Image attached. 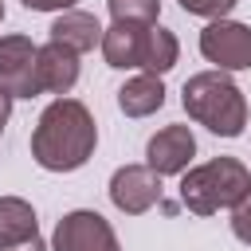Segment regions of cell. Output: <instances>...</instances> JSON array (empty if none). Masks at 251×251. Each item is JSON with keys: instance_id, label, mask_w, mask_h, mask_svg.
Returning <instances> with one entry per match:
<instances>
[{"instance_id": "cell-18", "label": "cell", "mask_w": 251, "mask_h": 251, "mask_svg": "<svg viewBox=\"0 0 251 251\" xmlns=\"http://www.w3.org/2000/svg\"><path fill=\"white\" fill-rule=\"evenodd\" d=\"M24 8H31V12H67V8H75V0H24Z\"/></svg>"}, {"instance_id": "cell-7", "label": "cell", "mask_w": 251, "mask_h": 251, "mask_svg": "<svg viewBox=\"0 0 251 251\" xmlns=\"http://www.w3.org/2000/svg\"><path fill=\"white\" fill-rule=\"evenodd\" d=\"M110 200L126 212V216H141L153 204H161V176L149 165H126L114 173L110 180Z\"/></svg>"}, {"instance_id": "cell-8", "label": "cell", "mask_w": 251, "mask_h": 251, "mask_svg": "<svg viewBox=\"0 0 251 251\" xmlns=\"http://www.w3.org/2000/svg\"><path fill=\"white\" fill-rule=\"evenodd\" d=\"M196 153V137L188 126H165L149 137L145 145V165L157 173V176H173V173H184L188 161Z\"/></svg>"}, {"instance_id": "cell-14", "label": "cell", "mask_w": 251, "mask_h": 251, "mask_svg": "<svg viewBox=\"0 0 251 251\" xmlns=\"http://www.w3.org/2000/svg\"><path fill=\"white\" fill-rule=\"evenodd\" d=\"M176 35L173 31H165V27H157V24H149V39H145V59H141V67L149 71V75H165L173 63H176Z\"/></svg>"}, {"instance_id": "cell-16", "label": "cell", "mask_w": 251, "mask_h": 251, "mask_svg": "<svg viewBox=\"0 0 251 251\" xmlns=\"http://www.w3.org/2000/svg\"><path fill=\"white\" fill-rule=\"evenodd\" d=\"M180 8L184 12H192V16H208V20H224L231 8H235V0H180Z\"/></svg>"}, {"instance_id": "cell-3", "label": "cell", "mask_w": 251, "mask_h": 251, "mask_svg": "<svg viewBox=\"0 0 251 251\" xmlns=\"http://www.w3.org/2000/svg\"><path fill=\"white\" fill-rule=\"evenodd\" d=\"M251 192V173L235 157H216L208 165H196L180 180V204L196 216H212L220 208H235Z\"/></svg>"}, {"instance_id": "cell-13", "label": "cell", "mask_w": 251, "mask_h": 251, "mask_svg": "<svg viewBox=\"0 0 251 251\" xmlns=\"http://www.w3.org/2000/svg\"><path fill=\"white\" fill-rule=\"evenodd\" d=\"M118 106H122V114H129V118H145V114H157L161 106H165V86H161V75H137V78H129L122 90H118Z\"/></svg>"}, {"instance_id": "cell-1", "label": "cell", "mask_w": 251, "mask_h": 251, "mask_svg": "<svg viewBox=\"0 0 251 251\" xmlns=\"http://www.w3.org/2000/svg\"><path fill=\"white\" fill-rule=\"evenodd\" d=\"M94 141H98V129L90 110L75 98H55L31 129V157L51 173H71L86 165V157L94 153Z\"/></svg>"}, {"instance_id": "cell-15", "label": "cell", "mask_w": 251, "mask_h": 251, "mask_svg": "<svg viewBox=\"0 0 251 251\" xmlns=\"http://www.w3.org/2000/svg\"><path fill=\"white\" fill-rule=\"evenodd\" d=\"M114 20H133V24H157L161 0H110Z\"/></svg>"}, {"instance_id": "cell-19", "label": "cell", "mask_w": 251, "mask_h": 251, "mask_svg": "<svg viewBox=\"0 0 251 251\" xmlns=\"http://www.w3.org/2000/svg\"><path fill=\"white\" fill-rule=\"evenodd\" d=\"M8 114H12V94L0 86V133H4V122H8Z\"/></svg>"}, {"instance_id": "cell-10", "label": "cell", "mask_w": 251, "mask_h": 251, "mask_svg": "<svg viewBox=\"0 0 251 251\" xmlns=\"http://www.w3.org/2000/svg\"><path fill=\"white\" fill-rule=\"evenodd\" d=\"M35 82H39V94H67L78 82V51L55 39L35 47Z\"/></svg>"}, {"instance_id": "cell-17", "label": "cell", "mask_w": 251, "mask_h": 251, "mask_svg": "<svg viewBox=\"0 0 251 251\" xmlns=\"http://www.w3.org/2000/svg\"><path fill=\"white\" fill-rule=\"evenodd\" d=\"M231 231H235V239L251 243V192L231 208Z\"/></svg>"}, {"instance_id": "cell-4", "label": "cell", "mask_w": 251, "mask_h": 251, "mask_svg": "<svg viewBox=\"0 0 251 251\" xmlns=\"http://www.w3.org/2000/svg\"><path fill=\"white\" fill-rule=\"evenodd\" d=\"M200 55L220 71H247L251 67V27L231 20H212L200 31Z\"/></svg>"}, {"instance_id": "cell-2", "label": "cell", "mask_w": 251, "mask_h": 251, "mask_svg": "<svg viewBox=\"0 0 251 251\" xmlns=\"http://www.w3.org/2000/svg\"><path fill=\"white\" fill-rule=\"evenodd\" d=\"M184 110L192 122L220 137H239L247 126V102L224 71H200L184 82Z\"/></svg>"}, {"instance_id": "cell-5", "label": "cell", "mask_w": 251, "mask_h": 251, "mask_svg": "<svg viewBox=\"0 0 251 251\" xmlns=\"http://www.w3.org/2000/svg\"><path fill=\"white\" fill-rule=\"evenodd\" d=\"M51 251H122L118 247V235L114 227L98 216V212H67L55 227V239H51Z\"/></svg>"}, {"instance_id": "cell-9", "label": "cell", "mask_w": 251, "mask_h": 251, "mask_svg": "<svg viewBox=\"0 0 251 251\" xmlns=\"http://www.w3.org/2000/svg\"><path fill=\"white\" fill-rule=\"evenodd\" d=\"M0 251H47L31 204L20 196H0Z\"/></svg>"}, {"instance_id": "cell-12", "label": "cell", "mask_w": 251, "mask_h": 251, "mask_svg": "<svg viewBox=\"0 0 251 251\" xmlns=\"http://www.w3.org/2000/svg\"><path fill=\"white\" fill-rule=\"evenodd\" d=\"M51 39L82 55V51H90L94 43H102V24H98L90 12H75V8H67V12L51 24Z\"/></svg>"}, {"instance_id": "cell-6", "label": "cell", "mask_w": 251, "mask_h": 251, "mask_svg": "<svg viewBox=\"0 0 251 251\" xmlns=\"http://www.w3.org/2000/svg\"><path fill=\"white\" fill-rule=\"evenodd\" d=\"M0 86L12 98L39 94L35 82V47L27 35H0Z\"/></svg>"}, {"instance_id": "cell-20", "label": "cell", "mask_w": 251, "mask_h": 251, "mask_svg": "<svg viewBox=\"0 0 251 251\" xmlns=\"http://www.w3.org/2000/svg\"><path fill=\"white\" fill-rule=\"evenodd\" d=\"M0 20H4V0H0Z\"/></svg>"}, {"instance_id": "cell-11", "label": "cell", "mask_w": 251, "mask_h": 251, "mask_svg": "<svg viewBox=\"0 0 251 251\" xmlns=\"http://www.w3.org/2000/svg\"><path fill=\"white\" fill-rule=\"evenodd\" d=\"M145 39H149V24H133V20H114V27L102 31V55L110 67H141L145 59Z\"/></svg>"}]
</instances>
